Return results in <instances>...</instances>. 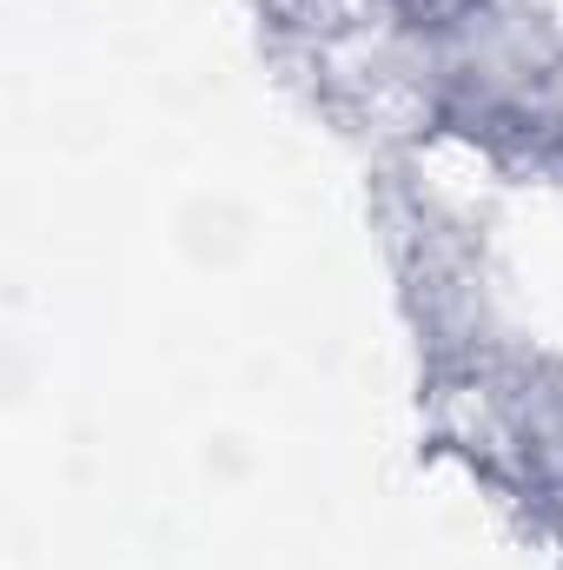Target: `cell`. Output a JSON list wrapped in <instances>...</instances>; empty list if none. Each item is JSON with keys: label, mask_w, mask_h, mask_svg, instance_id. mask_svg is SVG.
Listing matches in <instances>:
<instances>
[{"label": "cell", "mask_w": 563, "mask_h": 570, "mask_svg": "<svg viewBox=\"0 0 563 570\" xmlns=\"http://www.w3.org/2000/svg\"><path fill=\"white\" fill-rule=\"evenodd\" d=\"M398 7H405L418 27H451V20H464L477 0H398Z\"/></svg>", "instance_id": "6da1fadb"}]
</instances>
